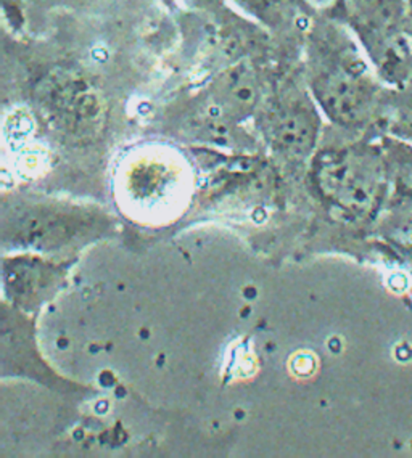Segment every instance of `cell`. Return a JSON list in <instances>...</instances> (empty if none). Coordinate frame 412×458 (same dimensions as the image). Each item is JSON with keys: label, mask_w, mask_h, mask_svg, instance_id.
Returning a JSON list of instances; mask_svg holds the SVG:
<instances>
[{"label": "cell", "mask_w": 412, "mask_h": 458, "mask_svg": "<svg viewBox=\"0 0 412 458\" xmlns=\"http://www.w3.org/2000/svg\"><path fill=\"white\" fill-rule=\"evenodd\" d=\"M319 193L355 217L373 214L387 193L389 163L379 151L347 147L321 153L313 167Z\"/></svg>", "instance_id": "cell-1"}, {"label": "cell", "mask_w": 412, "mask_h": 458, "mask_svg": "<svg viewBox=\"0 0 412 458\" xmlns=\"http://www.w3.org/2000/svg\"><path fill=\"white\" fill-rule=\"evenodd\" d=\"M311 90L325 114L347 127L367 123L379 98V88L367 64L357 55L356 48L345 42L319 52Z\"/></svg>", "instance_id": "cell-2"}, {"label": "cell", "mask_w": 412, "mask_h": 458, "mask_svg": "<svg viewBox=\"0 0 412 458\" xmlns=\"http://www.w3.org/2000/svg\"><path fill=\"white\" fill-rule=\"evenodd\" d=\"M351 23L385 78H405L412 64L406 0H349Z\"/></svg>", "instance_id": "cell-3"}, {"label": "cell", "mask_w": 412, "mask_h": 458, "mask_svg": "<svg viewBox=\"0 0 412 458\" xmlns=\"http://www.w3.org/2000/svg\"><path fill=\"white\" fill-rule=\"evenodd\" d=\"M39 102L54 126L76 140L94 137L102 127V97L78 72H52L40 84Z\"/></svg>", "instance_id": "cell-4"}, {"label": "cell", "mask_w": 412, "mask_h": 458, "mask_svg": "<svg viewBox=\"0 0 412 458\" xmlns=\"http://www.w3.org/2000/svg\"><path fill=\"white\" fill-rule=\"evenodd\" d=\"M262 132L270 145L288 158H306L316 145L319 116L308 95L286 89L262 113Z\"/></svg>", "instance_id": "cell-5"}, {"label": "cell", "mask_w": 412, "mask_h": 458, "mask_svg": "<svg viewBox=\"0 0 412 458\" xmlns=\"http://www.w3.org/2000/svg\"><path fill=\"white\" fill-rule=\"evenodd\" d=\"M262 97L260 76L250 62L230 64L210 88V100L221 121H240L256 110Z\"/></svg>", "instance_id": "cell-6"}, {"label": "cell", "mask_w": 412, "mask_h": 458, "mask_svg": "<svg viewBox=\"0 0 412 458\" xmlns=\"http://www.w3.org/2000/svg\"><path fill=\"white\" fill-rule=\"evenodd\" d=\"M84 222V217L56 208H32L15 222L13 233L36 248H56L74 237Z\"/></svg>", "instance_id": "cell-7"}, {"label": "cell", "mask_w": 412, "mask_h": 458, "mask_svg": "<svg viewBox=\"0 0 412 458\" xmlns=\"http://www.w3.org/2000/svg\"><path fill=\"white\" fill-rule=\"evenodd\" d=\"M389 159L398 187L412 195V148L399 145V148L390 151Z\"/></svg>", "instance_id": "cell-8"}, {"label": "cell", "mask_w": 412, "mask_h": 458, "mask_svg": "<svg viewBox=\"0 0 412 458\" xmlns=\"http://www.w3.org/2000/svg\"><path fill=\"white\" fill-rule=\"evenodd\" d=\"M391 235L398 245L403 246L408 251H412V205L399 209L393 221Z\"/></svg>", "instance_id": "cell-9"}, {"label": "cell", "mask_w": 412, "mask_h": 458, "mask_svg": "<svg viewBox=\"0 0 412 458\" xmlns=\"http://www.w3.org/2000/svg\"><path fill=\"white\" fill-rule=\"evenodd\" d=\"M399 132L412 139V108L399 118Z\"/></svg>", "instance_id": "cell-10"}]
</instances>
